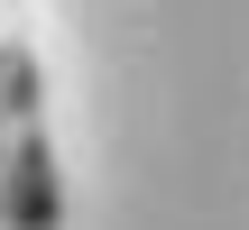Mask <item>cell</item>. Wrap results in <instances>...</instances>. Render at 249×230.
<instances>
[{
	"mask_svg": "<svg viewBox=\"0 0 249 230\" xmlns=\"http://www.w3.org/2000/svg\"><path fill=\"white\" fill-rule=\"evenodd\" d=\"M55 157H46V120H37V55L0 28V230H55Z\"/></svg>",
	"mask_w": 249,
	"mask_h": 230,
	"instance_id": "1",
	"label": "cell"
}]
</instances>
